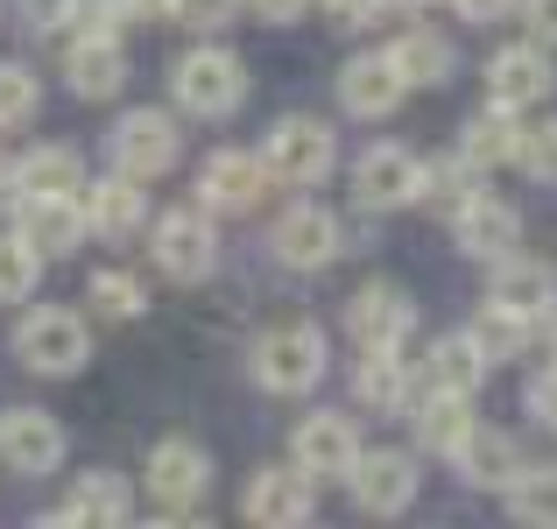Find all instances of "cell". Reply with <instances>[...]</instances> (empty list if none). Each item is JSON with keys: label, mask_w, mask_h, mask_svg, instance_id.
Instances as JSON below:
<instances>
[{"label": "cell", "mask_w": 557, "mask_h": 529, "mask_svg": "<svg viewBox=\"0 0 557 529\" xmlns=\"http://www.w3.org/2000/svg\"><path fill=\"white\" fill-rule=\"evenodd\" d=\"M170 93H177V107L198 113V121H233V113L247 107V64L233 50H219V42H205V50L177 57Z\"/></svg>", "instance_id": "obj_1"}, {"label": "cell", "mask_w": 557, "mask_h": 529, "mask_svg": "<svg viewBox=\"0 0 557 529\" xmlns=\"http://www.w3.org/2000/svg\"><path fill=\"white\" fill-rule=\"evenodd\" d=\"M261 163H269L275 184L311 190L339 170V142H332V127L311 121V113H283V121L269 127V142H261Z\"/></svg>", "instance_id": "obj_2"}, {"label": "cell", "mask_w": 557, "mask_h": 529, "mask_svg": "<svg viewBox=\"0 0 557 529\" xmlns=\"http://www.w3.org/2000/svg\"><path fill=\"white\" fill-rule=\"evenodd\" d=\"M255 381L269 395H311L325 381V332L318 325H275L255 346Z\"/></svg>", "instance_id": "obj_3"}, {"label": "cell", "mask_w": 557, "mask_h": 529, "mask_svg": "<svg viewBox=\"0 0 557 529\" xmlns=\"http://www.w3.org/2000/svg\"><path fill=\"white\" fill-rule=\"evenodd\" d=\"M14 353H22V367H36V374H78V367L92 360V332H85L78 311H28L22 325H14Z\"/></svg>", "instance_id": "obj_4"}, {"label": "cell", "mask_w": 557, "mask_h": 529, "mask_svg": "<svg viewBox=\"0 0 557 529\" xmlns=\"http://www.w3.org/2000/svg\"><path fill=\"white\" fill-rule=\"evenodd\" d=\"M205 488H212V459H205L190 438H163L149 452V494L163 502L170 522H190L205 508Z\"/></svg>", "instance_id": "obj_5"}, {"label": "cell", "mask_w": 557, "mask_h": 529, "mask_svg": "<svg viewBox=\"0 0 557 529\" xmlns=\"http://www.w3.org/2000/svg\"><path fill=\"white\" fill-rule=\"evenodd\" d=\"M219 261V233H212V212L205 205H184V212H163L156 219V269L170 283H205Z\"/></svg>", "instance_id": "obj_6"}, {"label": "cell", "mask_w": 557, "mask_h": 529, "mask_svg": "<svg viewBox=\"0 0 557 529\" xmlns=\"http://www.w3.org/2000/svg\"><path fill=\"white\" fill-rule=\"evenodd\" d=\"M14 233L50 261V255H71L92 226H85L78 190H28V198H14Z\"/></svg>", "instance_id": "obj_7"}, {"label": "cell", "mask_w": 557, "mask_h": 529, "mask_svg": "<svg viewBox=\"0 0 557 529\" xmlns=\"http://www.w3.org/2000/svg\"><path fill=\"white\" fill-rule=\"evenodd\" d=\"M177 156H184V135H177V121L156 113V107H135L121 127H113V163L127 176H141V184H149V176H170Z\"/></svg>", "instance_id": "obj_8"}, {"label": "cell", "mask_w": 557, "mask_h": 529, "mask_svg": "<svg viewBox=\"0 0 557 529\" xmlns=\"http://www.w3.org/2000/svg\"><path fill=\"white\" fill-rule=\"evenodd\" d=\"M557 71H550V42H516L487 64V107L502 113H536L550 99Z\"/></svg>", "instance_id": "obj_9"}, {"label": "cell", "mask_w": 557, "mask_h": 529, "mask_svg": "<svg viewBox=\"0 0 557 529\" xmlns=\"http://www.w3.org/2000/svg\"><path fill=\"white\" fill-rule=\"evenodd\" d=\"M269 163L247 149H212L198 163V205L205 212H255L261 198H269Z\"/></svg>", "instance_id": "obj_10"}, {"label": "cell", "mask_w": 557, "mask_h": 529, "mask_svg": "<svg viewBox=\"0 0 557 529\" xmlns=\"http://www.w3.org/2000/svg\"><path fill=\"white\" fill-rule=\"evenodd\" d=\"M318 508V480L304 473L297 459L289 466H261L255 480H247V494H240V516L247 522H261V529H289V522H304Z\"/></svg>", "instance_id": "obj_11"}, {"label": "cell", "mask_w": 557, "mask_h": 529, "mask_svg": "<svg viewBox=\"0 0 557 529\" xmlns=\"http://www.w3.org/2000/svg\"><path fill=\"white\" fill-rule=\"evenodd\" d=\"M354 190H360V205H368V212L417 205L423 198V163L403 149V142H374V149L354 163Z\"/></svg>", "instance_id": "obj_12"}, {"label": "cell", "mask_w": 557, "mask_h": 529, "mask_svg": "<svg viewBox=\"0 0 557 529\" xmlns=\"http://www.w3.org/2000/svg\"><path fill=\"white\" fill-rule=\"evenodd\" d=\"M451 241H459L473 261H508L522 247V212L502 205V198H487V190H473V198L451 212Z\"/></svg>", "instance_id": "obj_13"}, {"label": "cell", "mask_w": 557, "mask_h": 529, "mask_svg": "<svg viewBox=\"0 0 557 529\" xmlns=\"http://www.w3.org/2000/svg\"><path fill=\"white\" fill-rule=\"evenodd\" d=\"M289 459L304 466L311 480H346L360 459V431L354 417H332V409H318V417L297 423V438H289Z\"/></svg>", "instance_id": "obj_14"}, {"label": "cell", "mask_w": 557, "mask_h": 529, "mask_svg": "<svg viewBox=\"0 0 557 529\" xmlns=\"http://www.w3.org/2000/svg\"><path fill=\"white\" fill-rule=\"evenodd\" d=\"M78 205H85V226H92L99 241H135V233L149 226V190H141V176H127V170L85 184Z\"/></svg>", "instance_id": "obj_15"}, {"label": "cell", "mask_w": 557, "mask_h": 529, "mask_svg": "<svg viewBox=\"0 0 557 529\" xmlns=\"http://www.w3.org/2000/svg\"><path fill=\"white\" fill-rule=\"evenodd\" d=\"M346 488H354V502L368 508V516H403V508L417 502V459H409V452H360Z\"/></svg>", "instance_id": "obj_16"}, {"label": "cell", "mask_w": 557, "mask_h": 529, "mask_svg": "<svg viewBox=\"0 0 557 529\" xmlns=\"http://www.w3.org/2000/svg\"><path fill=\"white\" fill-rule=\"evenodd\" d=\"M269 247H275V261L283 269H325L332 255H339V219L325 212V205H289L283 219H275V233H269Z\"/></svg>", "instance_id": "obj_17"}, {"label": "cell", "mask_w": 557, "mask_h": 529, "mask_svg": "<svg viewBox=\"0 0 557 529\" xmlns=\"http://www.w3.org/2000/svg\"><path fill=\"white\" fill-rule=\"evenodd\" d=\"M0 459H8L14 473H28V480L57 473V459H64V431H57L50 409H0Z\"/></svg>", "instance_id": "obj_18"}, {"label": "cell", "mask_w": 557, "mask_h": 529, "mask_svg": "<svg viewBox=\"0 0 557 529\" xmlns=\"http://www.w3.org/2000/svg\"><path fill=\"white\" fill-rule=\"evenodd\" d=\"M403 99H409V85H403V71H395L388 50H381V57H354V64L339 71V107L354 113V121H388Z\"/></svg>", "instance_id": "obj_19"}, {"label": "cell", "mask_w": 557, "mask_h": 529, "mask_svg": "<svg viewBox=\"0 0 557 529\" xmlns=\"http://www.w3.org/2000/svg\"><path fill=\"white\" fill-rule=\"evenodd\" d=\"M409 325H417V304H409L395 283H368V290H354V304H346L354 346H403Z\"/></svg>", "instance_id": "obj_20"}, {"label": "cell", "mask_w": 557, "mask_h": 529, "mask_svg": "<svg viewBox=\"0 0 557 529\" xmlns=\"http://www.w3.org/2000/svg\"><path fill=\"white\" fill-rule=\"evenodd\" d=\"M451 466H459L466 488H508V480L522 473V445L508 431H494V423H473V431L451 445Z\"/></svg>", "instance_id": "obj_21"}, {"label": "cell", "mask_w": 557, "mask_h": 529, "mask_svg": "<svg viewBox=\"0 0 557 529\" xmlns=\"http://www.w3.org/2000/svg\"><path fill=\"white\" fill-rule=\"evenodd\" d=\"M354 395H360V409H374V417L409 409V360H403V346H360Z\"/></svg>", "instance_id": "obj_22"}, {"label": "cell", "mask_w": 557, "mask_h": 529, "mask_svg": "<svg viewBox=\"0 0 557 529\" xmlns=\"http://www.w3.org/2000/svg\"><path fill=\"white\" fill-rule=\"evenodd\" d=\"M64 78H71V93H78V99H113V93H121V78H127L121 36H78V42H71V57H64Z\"/></svg>", "instance_id": "obj_23"}, {"label": "cell", "mask_w": 557, "mask_h": 529, "mask_svg": "<svg viewBox=\"0 0 557 529\" xmlns=\"http://www.w3.org/2000/svg\"><path fill=\"white\" fill-rule=\"evenodd\" d=\"M409 431H417V445H423V452H445V459H451V445L473 431V395L423 389L417 403H409Z\"/></svg>", "instance_id": "obj_24"}, {"label": "cell", "mask_w": 557, "mask_h": 529, "mask_svg": "<svg viewBox=\"0 0 557 529\" xmlns=\"http://www.w3.org/2000/svg\"><path fill=\"white\" fill-rule=\"evenodd\" d=\"M395 71H403L409 93H437V85L451 78V64H459V50H451V36H437V28H403V36L388 42Z\"/></svg>", "instance_id": "obj_25"}, {"label": "cell", "mask_w": 557, "mask_h": 529, "mask_svg": "<svg viewBox=\"0 0 557 529\" xmlns=\"http://www.w3.org/2000/svg\"><path fill=\"white\" fill-rule=\"evenodd\" d=\"M494 304H508L516 318H550L557 311V275L544 269V261H522V255H508V261H494Z\"/></svg>", "instance_id": "obj_26"}, {"label": "cell", "mask_w": 557, "mask_h": 529, "mask_svg": "<svg viewBox=\"0 0 557 529\" xmlns=\"http://www.w3.org/2000/svg\"><path fill=\"white\" fill-rule=\"evenodd\" d=\"M480 381H487V353L473 346V332H445V340H431V353H423V389L473 395Z\"/></svg>", "instance_id": "obj_27"}, {"label": "cell", "mask_w": 557, "mask_h": 529, "mask_svg": "<svg viewBox=\"0 0 557 529\" xmlns=\"http://www.w3.org/2000/svg\"><path fill=\"white\" fill-rule=\"evenodd\" d=\"M135 516V494H127L121 473H85L78 488H71V502L57 508V522H92V529H113Z\"/></svg>", "instance_id": "obj_28"}, {"label": "cell", "mask_w": 557, "mask_h": 529, "mask_svg": "<svg viewBox=\"0 0 557 529\" xmlns=\"http://www.w3.org/2000/svg\"><path fill=\"white\" fill-rule=\"evenodd\" d=\"M8 190L14 198H28V190H85V163L78 149H28L22 163H8Z\"/></svg>", "instance_id": "obj_29"}, {"label": "cell", "mask_w": 557, "mask_h": 529, "mask_svg": "<svg viewBox=\"0 0 557 529\" xmlns=\"http://www.w3.org/2000/svg\"><path fill=\"white\" fill-rule=\"evenodd\" d=\"M459 156H466L480 176L502 170V163H516V113H502V107L473 113V121H466V135H459Z\"/></svg>", "instance_id": "obj_30"}, {"label": "cell", "mask_w": 557, "mask_h": 529, "mask_svg": "<svg viewBox=\"0 0 557 529\" xmlns=\"http://www.w3.org/2000/svg\"><path fill=\"white\" fill-rule=\"evenodd\" d=\"M466 332H473V346L487 353V367L516 360V353L530 346V318H516V311H508V304H494V297H487V311H480V318H473V325H466Z\"/></svg>", "instance_id": "obj_31"}, {"label": "cell", "mask_w": 557, "mask_h": 529, "mask_svg": "<svg viewBox=\"0 0 557 529\" xmlns=\"http://www.w3.org/2000/svg\"><path fill=\"white\" fill-rule=\"evenodd\" d=\"M36 283H42V255L22 241V233H0V304L36 297Z\"/></svg>", "instance_id": "obj_32"}, {"label": "cell", "mask_w": 557, "mask_h": 529, "mask_svg": "<svg viewBox=\"0 0 557 529\" xmlns=\"http://www.w3.org/2000/svg\"><path fill=\"white\" fill-rule=\"evenodd\" d=\"M508 508H516L522 522H544V529H557V473H530V466H522L516 480H508Z\"/></svg>", "instance_id": "obj_33"}, {"label": "cell", "mask_w": 557, "mask_h": 529, "mask_svg": "<svg viewBox=\"0 0 557 529\" xmlns=\"http://www.w3.org/2000/svg\"><path fill=\"white\" fill-rule=\"evenodd\" d=\"M516 170L536 176V184H557V121L516 127Z\"/></svg>", "instance_id": "obj_34"}, {"label": "cell", "mask_w": 557, "mask_h": 529, "mask_svg": "<svg viewBox=\"0 0 557 529\" xmlns=\"http://www.w3.org/2000/svg\"><path fill=\"white\" fill-rule=\"evenodd\" d=\"M42 107V85L28 64H0V127H28Z\"/></svg>", "instance_id": "obj_35"}, {"label": "cell", "mask_w": 557, "mask_h": 529, "mask_svg": "<svg viewBox=\"0 0 557 529\" xmlns=\"http://www.w3.org/2000/svg\"><path fill=\"white\" fill-rule=\"evenodd\" d=\"M85 297H92V311L99 318H141V283L135 275H121V269H107V275H92V290H85Z\"/></svg>", "instance_id": "obj_36"}, {"label": "cell", "mask_w": 557, "mask_h": 529, "mask_svg": "<svg viewBox=\"0 0 557 529\" xmlns=\"http://www.w3.org/2000/svg\"><path fill=\"white\" fill-rule=\"evenodd\" d=\"M240 8H247V0H170V22L198 28V36H219V28H233Z\"/></svg>", "instance_id": "obj_37"}, {"label": "cell", "mask_w": 557, "mask_h": 529, "mask_svg": "<svg viewBox=\"0 0 557 529\" xmlns=\"http://www.w3.org/2000/svg\"><path fill=\"white\" fill-rule=\"evenodd\" d=\"M121 22H127L121 0H78V8H71V28H78V36H121Z\"/></svg>", "instance_id": "obj_38"}, {"label": "cell", "mask_w": 557, "mask_h": 529, "mask_svg": "<svg viewBox=\"0 0 557 529\" xmlns=\"http://www.w3.org/2000/svg\"><path fill=\"white\" fill-rule=\"evenodd\" d=\"M71 8H78V0H14L22 28H36V36H57V28H71Z\"/></svg>", "instance_id": "obj_39"}, {"label": "cell", "mask_w": 557, "mask_h": 529, "mask_svg": "<svg viewBox=\"0 0 557 529\" xmlns=\"http://www.w3.org/2000/svg\"><path fill=\"white\" fill-rule=\"evenodd\" d=\"M530 409H536V423H550V431H557V360L530 381Z\"/></svg>", "instance_id": "obj_40"}, {"label": "cell", "mask_w": 557, "mask_h": 529, "mask_svg": "<svg viewBox=\"0 0 557 529\" xmlns=\"http://www.w3.org/2000/svg\"><path fill=\"white\" fill-rule=\"evenodd\" d=\"M325 14H332V28H368L381 14V0H325Z\"/></svg>", "instance_id": "obj_41"}, {"label": "cell", "mask_w": 557, "mask_h": 529, "mask_svg": "<svg viewBox=\"0 0 557 529\" xmlns=\"http://www.w3.org/2000/svg\"><path fill=\"white\" fill-rule=\"evenodd\" d=\"M247 8H255V22H297L311 0H247Z\"/></svg>", "instance_id": "obj_42"}, {"label": "cell", "mask_w": 557, "mask_h": 529, "mask_svg": "<svg viewBox=\"0 0 557 529\" xmlns=\"http://www.w3.org/2000/svg\"><path fill=\"white\" fill-rule=\"evenodd\" d=\"M451 8H459L466 22H502V14L516 8V0H451Z\"/></svg>", "instance_id": "obj_43"}, {"label": "cell", "mask_w": 557, "mask_h": 529, "mask_svg": "<svg viewBox=\"0 0 557 529\" xmlns=\"http://www.w3.org/2000/svg\"><path fill=\"white\" fill-rule=\"evenodd\" d=\"M530 28L536 42H557V0H530Z\"/></svg>", "instance_id": "obj_44"}, {"label": "cell", "mask_w": 557, "mask_h": 529, "mask_svg": "<svg viewBox=\"0 0 557 529\" xmlns=\"http://www.w3.org/2000/svg\"><path fill=\"white\" fill-rule=\"evenodd\" d=\"M127 22H170V0H121Z\"/></svg>", "instance_id": "obj_45"}, {"label": "cell", "mask_w": 557, "mask_h": 529, "mask_svg": "<svg viewBox=\"0 0 557 529\" xmlns=\"http://www.w3.org/2000/svg\"><path fill=\"white\" fill-rule=\"evenodd\" d=\"M381 8H403L409 14V8H431V0H381Z\"/></svg>", "instance_id": "obj_46"}, {"label": "cell", "mask_w": 557, "mask_h": 529, "mask_svg": "<svg viewBox=\"0 0 557 529\" xmlns=\"http://www.w3.org/2000/svg\"><path fill=\"white\" fill-rule=\"evenodd\" d=\"M550 360H557V311H550Z\"/></svg>", "instance_id": "obj_47"}]
</instances>
